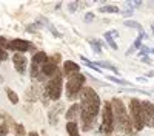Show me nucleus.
Masks as SVG:
<instances>
[{"label": "nucleus", "mask_w": 154, "mask_h": 136, "mask_svg": "<svg viewBox=\"0 0 154 136\" xmlns=\"http://www.w3.org/2000/svg\"><path fill=\"white\" fill-rule=\"evenodd\" d=\"M99 111H100L99 94L89 87H83V90L80 91V118L85 125V130H89L96 116L99 115Z\"/></svg>", "instance_id": "1"}, {"label": "nucleus", "mask_w": 154, "mask_h": 136, "mask_svg": "<svg viewBox=\"0 0 154 136\" xmlns=\"http://www.w3.org/2000/svg\"><path fill=\"white\" fill-rule=\"evenodd\" d=\"M111 107H112L114 118L117 121V125L120 127V130H123L125 133H131L133 131V121H131V116H128L123 102L120 99L114 97L112 102H111Z\"/></svg>", "instance_id": "2"}, {"label": "nucleus", "mask_w": 154, "mask_h": 136, "mask_svg": "<svg viewBox=\"0 0 154 136\" xmlns=\"http://www.w3.org/2000/svg\"><path fill=\"white\" fill-rule=\"evenodd\" d=\"M83 82H85V76L82 73L72 74L68 77V84H66V96L68 99H75L80 94V91L83 90Z\"/></svg>", "instance_id": "3"}, {"label": "nucleus", "mask_w": 154, "mask_h": 136, "mask_svg": "<svg viewBox=\"0 0 154 136\" xmlns=\"http://www.w3.org/2000/svg\"><path fill=\"white\" fill-rule=\"evenodd\" d=\"M130 116L133 121V125L136 130H142L145 127L143 113H142V102L139 99H131L130 102Z\"/></svg>", "instance_id": "4"}, {"label": "nucleus", "mask_w": 154, "mask_h": 136, "mask_svg": "<svg viewBox=\"0 0 154 136\" xmlns=\"http://www.w3.org/2000/svg\"><path fill=\"white\" fill-rule=\"evenodd\" d=\"M114 125H116V118H114L111 102H105L103 111H102V131L109 134L114 130Z\"/></svg>", "instance_id": "5"}, {"label": "nucleus", "mask_w": 154, "mask_h": 136, "mask_svg": "<svg viewBox=\"0 0 154 136\" xmlns=\"http://www.w3.org/2000/svg\"><path fill=\"white\" fill-rule=\"evenodd\" d=\"M45 94L53 99V101H59L62 94V74L57 73L54 77H51V81L45 87Z\"/></svg>", "instance_id": "6"}, {"label": "nucleus", "mask_w": 154, "mask_h": 136, "mask_svg": "<svg viewBox=\"0 0 154 136\" xmlns=\"http://www.w3.org/2000/svg\"><path fill=\"white\" fill-rule=\"evenodd\" d=\"M46 60H48V57L43 51H38L32 56V60H31V76L32 77H37V74L42 73V67Z\"/></svg>", "instance_id": "7"}, {"label": "nucleus", "mask_w": 154, "mask_h": 136, "mask_svg": "<svg viewBox=\"0 0 154 136\" xmlns=\"http://www.w3.org/2000/svg\"><path fill=\"white\" fill-rule=\"evenodd\" d=\"M59 56H54V57H51V59H48L45 64H43V67H42V74H45V76H49V77H54L56 74L59 73V70H57V62H56V59H57Z\"/></svg>", "instance_id": "8"}, {"label": "nucleus", "mask_w": 154, "mask_h": 136, "mask_svg": "<svg viewBox=\"0 0 154 136\" xmlns=\"http://www.w3.org/2000/svg\"><path fill=\"white\" fill-rule=\"evenodd\" d=\"M9 49H14V51L23 54V53L29 51V49H32V45L23 39H14L12 42H9Z\"/></svg>", "instance_id": "9"}, {"label": "nucleus", "mask_w": 154, "mask_h": 136, "mask_svg": "<svg viewBox=\"0 0 154 136\" xmlns=\"http://www.w3.org/2000/svg\"><path fill=\"white\" fill-rule=\"evenodd\" d=\"M12 62H14V68H16L17 73L23 74L25 71H26V64H28V60H26V57H25L23 54L16 53L14 56H12Z\"/></svg>", "instance_id": "10"}, {"label": "nucleus", "mask_w": 154, "mask_h": 136, "mask_svg": "<svg viewBox=\"0 0 154 136\" xmlns=\"http://www.w3.org/2000/svg\"><path fill=\"white\" fill-rule=\"evenodd\" d=\"M142 113H143L145 125H151V121L154 116V105L148 101H142Z\"/></svg>", "instance_id": "11"}, {"label": "nucleus", "mask_w": 154, "mask_h": 136, "mask_svg": "<svg viewBox=\"0 0 154 136\" xmlns=\"http://www.w3.org/2000/svg\"><path fill=\"white\" fill-rule=\"evenodd\" d=\"M63 71H65V74L69 77V76H72V74L80 73V67L77 65L75 62H72V60H66L65 64H63Z\"/></svg>", "instance_id": "12"}, {"label": "nucleus", "mask_w": 154, "mask_h": 136, "mask_svg": "<svg viewBox=\"0 0 154 136\" xmlns=\"http://www.w3.org/2000/svg\"><path fill=\"white\" fill-rule=\"evenodd\" d=\"M79 111H80V105H79V104L71 105V108L66 111V118L69 119V122H74V119H77V116H79Z\"/></svg>", "instance_id": "13"}, {"label": "nucleus", "mask_w": 154, "mask_h": 136, "mask_svg": "<svg viewBox=\"0 0 154 136\" xmlns=\"http://www.w3.org/2000/svg\"><path fill=\"white\" fill-rule=\"evenodd\" d=\"M66 131L69 136H80L79 134V125L75 122H68L66 124Z\"/></svg>", "instance_id": "14"}, {"label": "nucleus", "mask_w": 154, "mask_h": 136, "mask_svg": "<svg viewBox=\"0 0 154 136\" xmlns=\"http://www.w3.org/2000/svg\"><path fill=\"white\" fill-rule=\"evenodd\" d=\"M112 31H108V33H105V39H106V42L109 43V46L112 48V49H117V43L114 42V39H112Z\"/></svg>", "instance_id": "15"}, {"label": "nucleus", "mask_w": 154, "mask_h": 136, "mask_svg": "<svg viewBox=\"0 0 154 136\" xmlns=\"http://www.w3.org/2000/svg\"><path fill=\"white\" fill-rule=\"evenodd\" d=\"M6 94H8V97H9L11 104H17V102H19V96L16 94V91H12L11 88H6Z\"/></svg>", "instance_id": "16"}, {"label": "nucleus", "mask_w": 154, "mask_h": 136, "mask_svg": "<svg viewBox=\"0 0 154 136\" xmlns=\"http://www.w3.org/2000/svg\"><path fill=\"white\" fill-rule=\"evenodd\" d=\"M120 9L114 5H105V6H100V12H119Z\"/></svg>", "instance_id": "17"}, {"label": "nucleus", "mask_w": 154, "mask_h": 136, "mask_svg": "<svg viewBox=\"0 0 154 136\" xmlns=\"http://www.w3.org/2000/svg\"><path fill=\"white\" fill-rule=\"evenodd\" d=\"M125 25H126V27H131V28H136L139 33H145V31H143V28L140 27V25H139L137 22H133V20H126V22H125Z\"/></svg>", "instance_id": "18"}, {"label": "nucleus", "mask_w": 154, "mask_h": 136, "mask_svg": "<svg viewBox=\"0 0 154 136\" xmlns=\"http://www.w3.org/2000/svg\"><path fill=\"white\" fill-rule=\"evenodd\" d=\"M14 131H16V136H25V127L22 125V124H16Z\"/></svg>", "instance_id": "19"}, {"label": "nucleus", "mask_w": 154, "mask_h": 136, "mask_svg": "<svg viewBox=\"0 0 154 136\" xmlns=\"http://www.w3.org/2000/svg\"><path fill=\"white\" fill-rule=\"evenodd\" d=\"M89 43H91V46L94 48V51H96L97 54L102 53V48H100V42H99V40H94V39H93V40H89Z\"/></svg>", "instance_id": "20"}, {"label": "nucleus", "mask_w": 154, "mask_h": 136, "mask_svg": "<svg viewBox=\"0 0 154 136\" xmlns=\"http://www.w3.org/2000/svg\"><path fill=\"white\" fill-rule=\"evenodd\" d=\"M94 64L100 65L102 68H108V70H111V71H114V73H117V68L112 67V65H109V64H105V62H94Z\"/></svg>", "instance_id": "21"}, {"label": "nucleus", "mask_w": 154, "mask_h": 136, "mask_svg": "<svg viewBox=\"0 0 154 136\" xmlns=\"http://www.w3.org/2000/svg\"><path fill=\"white\" fill-rule=\"evenodd\" d=\"M125 5H126V8L123 9V16H125V17H128V16H131V14H133V6H131L130 3H128V2H126Z\"/></svg>", "instance_id": "22"}, {"label": "nucleus", "mask_w": 154, "mask_h": 136, "mask_svg": "<svg viewBox=\"0 0 154 136\" xmlns=\"http://www.w3.org/2000/svg\"><path fill=\"white\" fill-rule=\"evenodd\" d=\"M6 59H8V53L5 51V48L0 46V62H2V60H6Z\"/></svg>", "instance_id": "23"}, {"label": "nucleus", "mask_w": 154, "mask_h": 136, "mask_svg": "<svg viewBox=\"0 0 154 136\" xmlns=\"http://www.w3.org/2000/svg\"><path fill=\"white\" fill-rule=\"evenodd\" d=\"M6 134H8V127L0 124V136H6Z\"/></svg>", "instance_id": "24"}, {"label": "nucleus", "mask_w": 154, "mask_h": 136, "mask_svg": "<svg viewBox=\"0 0 154 136\" xmlns=\"http://www.w3.org/2000/svg\"><path fill=\"white\" fill-rule=\"evenodd\" d=\"M77 8H79V3H77V2H75V3H69V5H68V9H69L71 12H74Z\"/></svg>", "instance_id": "25"}, {"label": "nucleus", "mask_w": 154, "mask_h": 136, "mask_svg": "<svg viewBox=\"0 0 154 136\" xmlns=\"http://www.w3.org/2000/svg\"><path fill=\"white\" fill-rule=\"evenodd\" d=\"M109 79H111L112 82H117V84H122V85H126V84H128L126 81H122V79H117V77H112V76H109Z\"/></svg>", "instance_id": "26"}, {"label": "nucleus", "mask_w": 154, "mask_h": 136, "mask_svg": "<svg viewBox=\"0 0 154 136\" xmlns=\"http://www.w3.org/2000/svg\"><path fill=\"white\" fill-rule=\"evenodd\" d=\"M85 20H86V22H91V20H94V14H93V12H88V14L85 16Z\"/></svg>", "instance_id": "27"}, {"label": "nucleus", "mask_w": 154, "mask_h": 136, "mask_svg": "<svg viewBox=\"0 0 154 136\" xmlns=\"http://www.w3.org/2000/svg\"><path fill=\"white\" fill-rule=\"evenodd\" d=\"M29 136H38V134H37L35 131H31V133H29Z\"/></svg>", "instance_id": "28"}, {"label": "nucleus", "mask_w": 154, "mask_h": 136, "mask_svg": "<svg viewBox=\"0 0 154 136\" xmlns=\"http://www.w3.org/2000/svg\"><path fill=\"white\" fill-rule=\"evenodd\" d=\"M151 53H152V54H154V49H151Z\"/></svg>", "instance_id": "29"}, {"label": "nucleus", "mask_w": 154, "mask_h": 136, "mask_svg": "<svg viewBox=\"0 0 154 136\" xmlns=\"http://www.w3.org/2000/svg\"><path fill=\"white\" fill-rule=\"evenodd\" d=\"M152 34H154V27H152Z\"/></svg>", "instance_id": "30"}]
</instances>
